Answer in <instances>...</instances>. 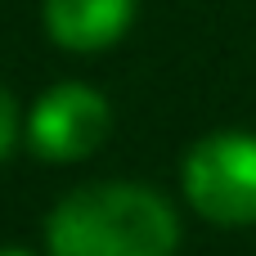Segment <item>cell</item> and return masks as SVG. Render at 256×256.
Instances as JSON below:
<instances>
[{"instance_id":"6da1fadb","label":"cell","mask_w":256,"mask_h":256,"mask_svg":"<svg viewBox=\"0 0 256 256\" xmlns=\"http://www.w3.org/2000/svg\"><path fill=\"white\" fill-rule=\"evenodd\" d=\"M50 256H176L180 216L148 184H86L45 220Z\"/></svg>"},{"instance_id":"7a4b0ae2","label":"cell","mask_w":256,"mask_h":256,"mask_svg":"<svg viewBox=\"0 0 256 256\" xmlns=\"http://www.w3.org/2000/svg\"><path fill=\"white\" fill-rule=\"evenodd\" d=\"M189 207L220 225L243 230L256 225V135L248 130H216L198 140L180 166Z\"/></svg>"},{"instance_id":"3957f363","label":"cell","mask_w":256,"mask_h":256,"mask_svg":"<svg viewBox=\"0 0 256 256\" xmlns=\"http://www.w3.org/2000/svg\"><path fill=\"white\" fill-rule=\"evenodd\" d=\"M112 126V108L94 86L58 81L27 112V144L45 162H81L90 158Z\"/></svg>"},{"instance_id":"277c9868","label":"cell","mask_w":256,"mask_h":256,"mask_svg":"<svg viewBox=\"0 0 256 256\" xmlns=\"http://www.w3.org/2000/svg\"><path fill=\"white\" fill-rule=\"evenodd\" d=\"M140 0H40V18L54 45L72 54H99L126 36Z\"/></svg>"},{"instance_id":"8992f818","label":"cell","mask_w":256,"mask_h":256,"mask_svg":"<svg viewBox=\"0 0 256 256\" xmlns=\"http://www.w3.org/2000/svg\"><path fill=\"white\" fill-rule=\"evenodd\" d=\"M0 256H32L27 248H0Z\"/></svg>"},{"instance_id":"5b68a950","label":"cell","mask_w":256,"mask_h":256,"mask_svg":"<svg viewBox=\"0 0 256 256\" xmlns=\"http://www.w3.org/2000/svg\"><path fill=\"white\" fill-rule=\"evenodd\" d=\"M18 130H22V117H18V104H14V94L0 86V162L14 153V144H18Z\"/></svg>"}]
</instances>
